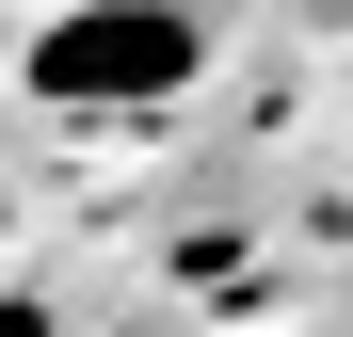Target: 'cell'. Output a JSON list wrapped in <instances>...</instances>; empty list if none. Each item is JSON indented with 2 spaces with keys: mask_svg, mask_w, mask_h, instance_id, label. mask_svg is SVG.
Instances as JSON below:
<instances>
[{
  "mask_svg": "<svg viewBox=\"0 0 353 337\" xmlns=\"http://www.w3.org/2000/svg\"><path fill=\"white\" fill-rule=\"evenodd\" d=\"M209 65L193 0H65V17L32 32V96L81 112V129H145V112H176Z\"/></svg>",
  "mask_w": 353,
  "mask_h": 337,
  "instance_id": "obj_1",
  "label": "cell"
}]
</instances>
